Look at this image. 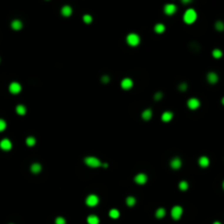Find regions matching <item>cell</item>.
Segmentation results:
<instances>
[{"mask_svg": "<svg viewBox=\"0 0 224 224\" xmlns=\"http://www.w3.org/2000/svg\"><path fill=\"white\" fill-rule=\"evenodd\" d=\"M196 20H197V12L195 11L193 9L186 10V12L184 13V21H185V23L193 24Z\"/></svg>", "mask_w": 224, "mask_h": 224, "instance_id": "6da1fadb", "label": "cell"}, {"mask_svg": "<svg viewBox=\"0 0 224 224\" xmlns=\"http://www.w3.org/2000/svg\"><path fill=\"white\" fill-rule=\"evenodd\" d=\"M126 41H127L128 45H130V46H138L140 44V36L138 34H136V33H130V34L127 35Z\"/></svg>", "mask_w": 224, "mask_h": 224, "instance_id": "7a4b0ae2", "label": "cell"}, {"mask_svg": "<svg viewBox=\"0 0 224 224\" xmlns=\"http://www.w3.org/2000/svg\"><path fill=\"white\" fill-rule=\"evenodd\" d=\"M84 163L89 167H93V168H96V167H100L102 165L101 161L95 156H88V158H84Z\"/></svg>", "mask_w": 224, "mask_h": 224, "instance_id": "3957f363", "label": "cell"}, {"mask_svg": "<svg viewBox=\"0 0 224 224\" xmlns=\"http://www.w3.org/2000/svg\"><path fill=\"white\" fill-rule=\"evenodd\" d=\"M183 212H184V210L180 205H174L172 210H170V215L173 218V220H179L183 215Z\"/></svg>", "mask_w": 224, "mask_h": 224, "instance_id": "277c9868", "label": "cell"}, {"mask_svg": "<svg viewBox=\"0 0 224 224\" xmlns=\"http://www.w3.org/2000/svg\"><path fill=\"white\" fill-rule=\"evenodd\" d=\"M98 201H100V199H98V197H97L96 195H90V196H88L86 199H85V203L89 205V207H95V205L98 203Z\"/></svg>", "mask_w": 224, "mask_h": 224, "instance_id": "5b68a950", "label": "cell"}, {"mask_svg": "<svg viewBox=\"0 0 224 224\" xmlns=\"http://www.w3.org/2000/svg\"><path fill=\"white\" fill-rule=\"evenodd\" d=\"M148 182V176L143 173H139V174L136 175L135 177V183L138 185H144Z\"/></svg>", "mask_w": 224, "mask_h": 224, "instance_id": "8992f818", "label": "cell"}, {"mask_svg": "<svg viewBox=\"0 0 224 224\" xmlns=\"http://www.w3.org/2000/svg\"><path fill=\"white\" fill-rule=\"evenodd\" d=\"M187 106L190 108V109H197L199 106H200V101L196 98V97H193V98H189L187 101Z\"/></svg>", "mask_w": 224, "mask_h": 224, "instance_id": "52a82bcc", "label": "cell"}, {"mask_svg": "<svg viewBox=\"0 0 224 224\" xmlns=\"http://www.w3.org/2000/svg\"><path fill=\"white\" fill-rule=\"evenodd\" d=\"M177 10V7L173 4H165V7H164V12H165L167 16H172V14H174L175 12Z\"/></svg>", "mask_w": 224, "mask_h": 224, "instance_id": "ba28073f", "label": "cell"}, {"mask_svg": "<svg viewBox=\"0 0 224 224\" xmlns=\"http://www.w3.org/2000/svg\"><path fill=\"white\" fill-rule=\"evenodd\" d=\"M120 85H121V88L124 90H130L132 86H133V81H132L130 78H125L124 80L121 81Z\"/></svg>", "mask_w": 224, "mask_h": 224, "instance_id": "9c48e42d", "label": "cell"}, {"mask_svg": "<svg viewBox=\"0 0 224 224\" xmlns=\"http://www.w3.org/2000/svg\"><path fill=\"white\" fill-rule=\"evenodd\" d=\"M21 84L18 83V82H12L11 84L9 85V91L12 93V94H18V93L21 92Z\"/></svg>", "mask_w": 224, "mask_h": 224, "instance_id": "30bf717a", "label": "cell"}, {"mask_svg": "<svg viewBox=\"0 0 224 224\" xmlns=\"http://www.w3.org/2000/svg\"><path fill=\"white\" fill-rule=\"evenodd\" d=\"M0 148H1V150H4V151L11 150V148H12L11 141L9 139H2L0 141Z\"/></svg>", "mask_w": 224, "mask_h": 224, "instance_id": "8fae6325", "label": "cell"}, {"mask_svg": "<svg viewBox=\"0 0 224 224\" xmlns=\"http://www.w3.org/2000/svg\"><path fill=\"white\" fill-rule=\"evenodd\" d=\"M207 80H208L209 83L214 84V83H216V82L219 81V76H218L215 72L211 71V72H209V73L207 74Z\"/></svg>", "mask_w": 224, "mask_h": 224, "instance_id": "7c38bea8", "label": "cell"}, {"mask_svg": "<svg viewBox=\"0 0 224 224\" xmlns=\"http://www.w3.org/2000/svg\"><path fill=\"white\" fill-rule=\"evenodd\" d=\"M182 166V161L179 158H174L170 161V167L174 168V170H178L179 167Z\"/></svg>", "mask_w": 224, "mask_h": 224, "instance_id": "4fadbf2b", "label": "cell"}, {"mask_svg": "<svg viewBox=\"0 0 224 224\" xmlns=\"http://www.w3.org/2000/svg\"><path fill=\"white\" fill-rule=\"evenodd\" d=\"M198 163H199V165L201 166V167H208L209 165H210V160H209L208 156H201L200 158H199V161H198Z\"/></svg>", "mask_w": 224, "mask_h": 224, "instance_id": "5bb4252c", "label": "cell"}, {"mask_svg": "<svg viewBox=\"0 0 224 224\" xmlns=\"http://www.w3.org/2000/svg\"><path fill=\"white\" fill-rule=\"evenodd\" d=\"M86 222H88V224H100V219L95 214H91V215L88 216Z\"/></svg>", "mask_w": 224, "mask_h": 224, "instance_id": "9a60e30c", "label": "cell"}, {"mask_svg": "<svg viewBox=\"0 0 224 224\" xmlns=\"http://www.w3.org/2000/svg\"><path fill=\"white\" fill-rule=\"evenodd\" d=\"M61 14L63 16H70L72 14V8L70 6H63L61 8Z\"/></svg>", "mask_w": 224, "mask_h": 224, "instance_id": "2e32d148", "label": "cell"}, {"mask_svg": "<svg viewBox=\"0 0 224 224\" xmlns=\"http://www.w3.org/2000/svg\"><path fill=\"white\" fill-rule=\"evenodd\" d=\"M172 118H173V113L172 112H164L162 114V116H161V119H162V121H164V123L170 121Z\"/></svg>", "mask_w": 224, "mask_h": 224, "instance_id": "e0dca14e", "label": "cell"}, {"mask_svg": "<svg viewBox=\"0 0 224 224\" xmlns=\"http://www.w3.org/2000/svg\"><path fill=\"white\" fill-rule=\"evenodd\" d=\"M42 170V165L39 163H33L31 165V172L33 174H39Z\"/></svg>", "mask_w": 224, "mask_h": 224, "instance_id": "ac0fdd59", "label": "cell"}, {"mask_svg": "<svg viewBox=\"0 0 224 224\" xmlns=\"http://www.w3.org/2000/svg\"><path fill=\"white\" fill-rule=\"evenodd\" d=\"M22 26H23V23H22L20 20H13V21H12L11 27L13 29V30H16V31H18V30H21V29H22Z\"/></svg>", "mask_w": 224, "mask_h": 224, "instance_id": "d6986e66", "label": "cell"}, {"mask_svg": "<svg viewBox=\"0 0 224 224\" xmlns=\"http://www.w3.org/2000/svg\"><path fill=\"white\" fill-rule=\"evenodd\" d=\"M16 112L19 114V115H21V116H23V115H25L26 114V107L24 106V105H18L16 108Z\"/></svg>", "mask_w": 224, "mask_h": 224, "instance_id": "ffe728a7", "label": "cell"}, {"mask_svg": "<svg viewBox=\"0 0 224 224\" xmlns=\"http://www.w3.org/2000/svg\"><path fill=\"white\" fill-rule=\"evenodd\" d=\"M108 215H109V218H112V219H118L120 215V212L117 209H112V210H109Z\"/></svg>", "mask_w": 224, "mask_h": 224, "instance_id": "44dd1931", "label": "cell"}, {"mask_svg": "<svg viewBox=\"0 0 224 224\" xmlns=\"http://www.w3.org/2000/svg\"><path fill=\"white\" fill-rule=\"evenodd\" d=\"M151 117H152V111H151L150 108H148V109H146V111H143L142 113V118L144 120H150L151 119Z\"/></svg>", "mask_w": 224, "mask_h": 224, "instance_id": "7402d4cb", "label": "cell"}, {"mask_svg": "<svg viewBox=\"0 0 224 224\" xmlns=\"http://www.w3.org/2000/svg\"><path fill=\"white\" fill-rule=\"evenodd\" d=\"M165 214H166V211L164 208H158V210L155 211V216H156L158 219H162V218H164Z\"/></svg>", "mask_w": 224, "mask_h": 224, "instance_id": "603a6c76", "label": "cell"}, {"mask_svg": "<svg viewBox=\"0 0 224 224\" xmlns=\"http://www.w3.org/2000/svg\"><path fill=\"white\" fill-rule=\"evenodd\" d=\"M154 31L156 32V33H158V34H161V33H163V32L165 31V25H164V24H162V23L155 24Z\"/></svg>", "mask_w": 224, "mask_h": 224, "instance_id": "cb8c5ba5", "label": "cell"}, {"mask_svg": "<svg viewBox=\"0 0 224 224\" xmlns=\"http://www.w3.org/2000/svg\"><path fill=\"white\" fill-rule=\"evenodd\" d=\"M212 56L215 59H219V58H221V57L223 56V53H222V50H221V49H219V48H215V49L212 50Z\"/></svg>", "mask_w": 224, "mask_h": 224, "instance_id": "d4e9b609", "label": "cell"}, {"mask_svg": "<svg viewBox=\"0 0 224 224\" xmlns=\"http://www.w3.org/2000/svg\"><path fill=\"white\" fill-rule=\"evenodd\" d=\"M214 27H215L216 31L222 32V31H224V23L222 22V21H216L215 24H214Z\"/></svg>", "mask_w": 224, "mask_h": 224, "instance_id": "484cf974", "label": "cell"}, {"mask_svg": "<svg viewBox=\"0 0 224 224\" xmlns=\"http://www.w3.org/2000/svg\"><path fill=\"white\" fill-rule=\"evenodd\" d=\"M126 203H127L128 207H132V205H136V198L132 197V196L127 197V199H126Z\"/></svg>", "mask_w": 224, "mask_h": 224, "instance_id": "4316f807", "label": "cell"}, {"mask_svg": "<svg viewBox=\"0 0 224 224\" xmlns=\"http://www.w3.org/2000/svg\"><path fill=\"white\" fill-rule=\"evenodd\" d=\"M178 187H179V189L182 190V191H185V190L188 189V183L186 182V180H182V182L179 183Z\"/></svg>", "mask_w": 224, "mask_h": 224, "instance_id": "83f0119b", "label": "cell"}, {"mask_svg": "<svg viewBox=\"0 0 224 224\" xmlns=\"http://www.w3.org/2000/svg\"><path fill=\"white\" fill-rule=\"evenodd\" d=\"M35 142H36V140H35L34 137H27L26 144L29 146V147H33V146L35 144Z\"/></svg>", "mask_w": 224, "mask_h": 224, "instance_id": "f1b7e54d", "label": "cell"}, {"mask_svg": "<svg viewBox=\"0 0 224 224\" xmlns=\"http://www.w3.org/2000/svg\"><path fill=\"white\" fill-rule=\"evenodd\" d=\"M66 219L65 218H62V216H58V218H56V220H55V224H66Z\"/></svg>", "mask_w": 224, "mask_h": 224, "instance_id": "f546056e", "label": "cell"}, {"mask_svg": "<svg viewBox=\"0 0 224 224\" xmlns=\"http://www.w3.org/2000/svg\"><path fill=\"white\" fill-rule=\"evenodd\" d=\"M83 21L88 24L91 23V22H92V16H90V14H84V16H83Z\"/></svg>", "mask_w": 224, "mask_h": 224, "instance_id": "4dcf8cb0", "label": "cell"}, {"mask_svg": "<svg viewBox=\"0 0 224 224\" xmlns=\"http://www.w3.org/2000/svg\"><path fill=\"white\" fill-rule=\"evenodd\" d=\"M6 128H7V123L4 119H0V132L4 131Z\"/></svg>", "mask_w": 224, "mask_h": 224, "instance_id": "1f68e13d", "label": "cell"}, {"mask_svg": "<svg viewBox=\"0 0 224 224\" xmlns=\"http://www.w3.org/2000/svg\"><path fill=\"white\" fill-rule=\"evenodd\" d=\"M179 90H182V91L187 90V84H186V83H182V84H179Z\"/></svg>", "mask_w": 224, "mask_h": 224, "instance_id": "d6a6232c", "label": "cell"}, {"mask_svg": "<svg viewBox=\"0 0 224 224\" xmlns=\"http://www.w3.org/2000/svg\"><path fill=\"white\" fill-rule=\"evenodd\" d=\"M161 97H162V93H161V92L156 93V94L154 95V98H155V100H160Z\"/></svg>", "mask_w": 224, "mask_h": 224, "instance_id": "836d02e7", "label": "cell"}, {"mask_svg": "<svg viewBox=\"0 0 224 224\" xmlns=\"http://www.w3.org/2000/svg\"><path fill=\"white\" fill-rule=\"evenodd\" d=\"M191 1H193V0H182V2L184 4H190Z\"/></svg>", "mask_w": 224, "mask_h": 224, "instance_id": "e575fe53", "label": "cell"}, {"mask_svg": "<svg viewBox=\"0 0 224 224\" xmlns=\"http://www.w3.org/2000/svg\"><path fill=\"white\" fill-rule=\"evenodd\" d=\"M108 80H109V79H108L107 76H104V77H103V79H102V81H104V82H107Z\"/></svg>", "mask_w": 224, "mask_h": 224, "instance_id": "d590c367", "label": "cell"}, {"mask_svg": "<svg viewBox=\"0 0 224 224\" xmlns=\"http://www.w3.org/2000/svg\"><path fill=\"white\" fill-rule=\"evenodd\" d=\"M213 224H222V223H221V222H219V221H215V222H214Z\"/></svg>", "mask_w": 224, "mask_h": 224, "instance_id": "8d00e7d4", "label": "cell"}, {"mask_svg": "<svg viewBox=\"0 0 224 224\" xmlns=\"http://www.w3.org/2000/svg\"><path fill=\"white\" fill-rule=\"evenodd\" d=\"M221 102H222V104H223V105H224V96H223V97H222V100H221Z\"/></svg>", "mask_w": 224, "mask_h": 224, "instance_id": "74e56055", "label": "cell"}, {"mask_svg": "<svg viewBox=\"0 0 224 224\" xmlns=\"http://www.w3.org/2000/svg\"><path fill=\"white\" fill-rule=\"evenodd\" d=\"M222 187H223V189H224V180H223V184H222Z\"/></svg>", "mask_w": 224, "mask_h": 224, "instance_id": "f35d334b", "label": "cell"}, {"mask_svg": "<svg viewBox=\"0 0 224 224\" xmlns=\"http://www.w3.org/2000/svg\"><path fill=\"white\" fill-rule=\"evenodd\" d=\"M11 224H12V223H11Z\"/></svg>", "mask_w": 224, "mask_h": 224, "instance_id": "ab89813d", "label": "cell"}]
</instances>
